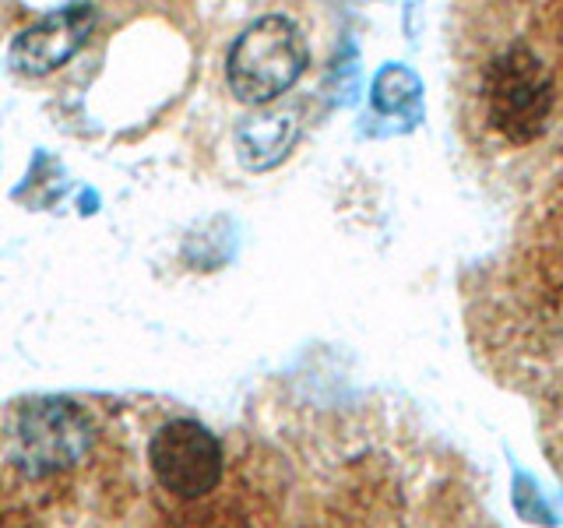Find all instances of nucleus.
<instances>
[{
    "mask_svg": "<svg viewBox=\"0 0 563 528\" xmlns=\"http://www.w3.org/2000/svg\"><path fill=\"white\" fill-rule=\"evenodd\" d=\"M96 444V422L70 398L18 402L0 413V454L29 483L78 469Z\"/></svg>",
    "mask_w": 563,
    "mask_h": 528,
    "instance_id": "obj_1",
    "label": "nucleus"
},
{
    "mask_svg": "<svg viewBox=\"0 0 563 528\" xmlns=\"http://www.w3.org/2000/svg\"><path fill=\"white\" fill-rule=\"evenodd\" d=\"M307 70V43L289 18L264 14L251 22L229 50L225 78L246 106H268L286 96Z\"/></svg>",
    "mask_w": 563,
    "mask_h": 528,
    "instance_id": "obj_2",
    "label": "nucleus"
},
{
    "mask_svg": "<svg viewBox=\"0 0 563 528\" xmlns=\"http://www.w3.org/2000/svg\"><path fill=\"white\" fill-rule=\"evenodd\" d=\"M155 486L176 504H198L222 486L225 454L219 437L198 419H169L148 440Z\"/></svg>",
    "mask_w": 563,
    "mask_h": 528,
    "instance_id": "obj_3",
    "label": "nucleus"
},
{
    "mask_svg": "<svg viewBox=\"0 0 563 528\" xmlns=\"http://www.w3.org/2000/svg\"><path fill=\"white\" fill-rule=\"evenodd\" d=\"M486 99L493 128H500L510 141H528L545 128L553 106V81L532 50L515 46L493 64Z\"/></svg>",
    "mask_w": 563,
    "mask_h": 528,
    "instance_id": "obj_4",
    "label": "nucleus"
},
{
    "mask_svg": "<svg viewBox=\"0 0 563 528\" xmlns=\"http://www.w3.org/2000/svg\"><path fill=\"white\" fill-rule=\"evenodd\" d=\"M92 25H96V11L88 4H70L53 11L18 35L11 46V64L32 78L49 75V70L64 67L85 46V40L92 35Z\"/></svg>",
    "mask_w": 563,
    "mask_h": 528,
    "instance_id": "obj_5",
    "label": "nucleus"
},
{
    "mask_svg": "<svg viewBox=\"0 0 563 528\" xmlns=\"http://www.w3.org/2000/svg\"><path fill=\"white\" fill-rule=\"evenodd\" d=\"M299 134V123L292 110H268L251 117L240 128L236 141H240V158L251 169H268L278 158H286V152L292 148V141Z\"/></svg>",
    "mask_w": 563,
    "mask_h": 528,
    "instance_id": "obj_6",
    "label": "nucleus"
}]
</instances>
